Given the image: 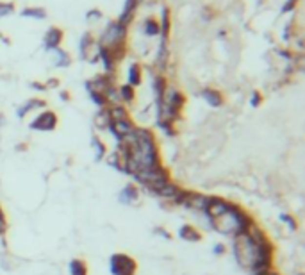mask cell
I'll return each instance as SVG.
<instances>
[{
	"instance_id": "25",
	"label": "cell",
	"mask_w": 305,
	"mask_h": 275,
	"mask_svg": "<svg viewBox=\"0 0 305 275\" xmlns=\"http://www.w3.org/2000/svg\"><path fill=\"white\" fill-rule=\"evenodd\" d=\"M88 93H89V99H91V102H93L95 106H99L100 109L107 106V99H105V95L97 93V91H88Z\"/></svg>"
},
{
	"instance_id": "6",
	"label": "cell",
	"mask_w": 305,
	"mask_h": 275,
	"mask_svg": "<svg viewBox=\"0 0 305 275\" xmlns=\"http://www.w3.org/2000/svg\"><path fill=\"white\" fill-rule=\"evenodd\" d=\"M136 129L134 122H132V118L130 116H127V118H118V120H111V124H109V132L116 138V140H123L125 136H129L132 130Z\"/></svg>"
},
{
	"instance_id": "22",
	"label": "cell",
	"mask_w": 305,
	"mask_h": 275,
	"mask_svg": "<svg viewBox=\"0 0 305 275\" xmlns=\"http://www.w3.org/2000/svg\"><path fill=\"white\" fill-rule=\"evenodd\" d=\"M21 16L25 18H36V20H45L47 18V11L43 7H25L21 11Z\"/></svg>"
},
{
	"instance_id": "9",
	"label": "cell",
	"mask_w": 305,
	"mask_h": 275,
	"mask_svg": "<svg viewBox=\"0 0 305 275\" xmlns=\"http://www.w3.org/2000/svg\"><path fill=\"white\" fill-rule=\"evenodd\" d=\"M118 200L122 204H125V206L136 204L140 200V188L136 186V184H132V182L125 184V186L122 188V191L118 193Z\"/></svg>"
},
{
	"instance_id": "34",
	"label": "cell",
	"mask_w": 305,
	"mask_h": 275,
	"mask_svg": "<svg viewBox=\"0 0 305 275\" xmlns=\"http://www.w3.org/2000/svg\"><path fill=\"white\" fill-rule=\"evenodd\" d=\"M31 88L40 89V91H45V89H47V86H45V84H41V83H31Z\"/></svg>"
},
{
	"instance_id": "14",
	"label": "cell",
	"mask_w": 305,
	"mask_h": 275,
	"mask_svg": "<svg viewBox=\"0 0 305 275\" xmlns=\"http://www.w3.org/2000/svg\"><path fill=\"white\" fill-rule=\"evenodd\" d=\"M143 83V70H141L140 63H132L127 70V84L136 88V86H140Z\"/></svg>"
},
{
	"instance_id": "16",
	"label": "cell",
	"mask_w": 305,
	"mask_h": 275,
	"mask_svg": "<svg viewBox=\"0 0 305 275\" xmlns=\"http://www.w3.org/2000/svg\"><path fill=\"white\" fill-rule=\"evenodd\" d=\"M68 272H70V275H89L88 263L84 259H81V257H73L68 263Z\"/></svg>"
},
{
	"instance_id": "30",
	"label": "cell",
	"mask_w": 305,
	"mask_h": 275,
	"mask_svg": "<svg viewBox=\"0 0 305 275\" xmlns=\"http://www.w3.org/2000/svg\"><path fill=\"white\" fill-rule=\"evenodd\" d=\"M225 252H227V247H225V245H223V243H216V245H214V247H212V254L216 255V257L223 255V254H225Z\"/></svg>"
},
{
	"instance_id": "33",
	"label": "cell",
	"mask_w": 305,
	"mask_h": 275,
	"mask_svg": "<svg viewBox=\"0 0 305 275\" xmlns=\"http://www.w3.org/2000/svg\"><path fill=\"white\" fill-rule=\"evenodd\" d=\"M45 86H47V89H48V88H57V86H59V79H57V77L48 79V83L45 84Z\"/></svg>"
},
{
	"instance_id": "7",
	"label": "cell",
	"mask_w": 305,
	"mask_h": 275,
	"mask_svg": "<svg viewBox=\"0 0 305 275\" xmlns=\"http://www.w3.org/2000/svg\"><path fill=\"white\" fill-rule=\"evenodd\" d=\"M99 47L95 43V38L91 32H84L81 42H79V54H81V59L88 63H97L99 61V56H93V48Z\"/></svg>"
},
{
	"instance_id": "24",
	"label": "cell",
	"mask_w": 305,
	"mask_h": 275,
	"mask_svg": "<svg viewBox=\"0 0 305 275\" xmlns=\"http://www.w3.org/2000/svg\"><path fill=\"white\" fill-rule=\"evenodd\" d=\"M9 231V222H7V214H5L2 204H0V238H4Z\"/></svg>"
},
{
	"instance_id": "18",
	"label": "cell",
	"mask_w": 305,
	"mask_h": 275,
	"mask_svg": "<svg viewBox=\"0 0 305 275\" xmlns=\"http://www.w3.org/2000/svg\"><path fill=\"white\" fill-rule=\"evenodd\" d=\"M91 147H93L95 161H97V163H100L103 157L107 156V145H105V143H103V141L100 140L97 134H93V138H91Z\"/></svg>"
},
{
	"instance_id": "28",
	"label": "cell",
	"mask_w": 305,
	"mask_h": 275,
	"mask_svg": "<svg viewBox=\"0 0 305 275\" xmlns=\"http://www.w3.org/2000/svg\"><path fill=\"white\" fill-rule=\"evenodd\" d=\"M154 234H157L159 238H164V239H173V236H171V233L168 231V229H164V227H155L154 229Z\"/></svg>"
},
{
	"instance_id": "32",
	"label": "cell",
	"mask_w": 305,
	"mask_h": 275,
	"mask_svg": "<svg viewBox=\"0 0 305 275\" xmlns=\"http://www.w3.org/2000/svg\"><path fill=\"white\" fill-rule=\"evenodd\" d=\"M86 18H88V20H99V18H102V13H100L99 9H93L86 15Z\"/></svg>"
},
{
	"instance_id": "15",
	"label": "cell",
	"mask_w": 305,
	"mask_h": 275,
	"mask_svg": "<svg viewBox=\"0 0 305 275\" xmlns=\"http://www.w3.org/2000/svg\"><path fill=\"white\" fill-rule=\"evenodd\" d=\"M109 124H111V114H109V107H102L95 113L93 116V125L99 130H107Z\"/></svg>"
},
{
	"instance_id": "20",
	"label": "cell",
	"mask_w": 305,
	"mask_h": 275,
	"mask_svg": "<svg viewBox=\"0 0 305 275\" xmlns=\"http://www.w3.org/2000/svg\"><path fill=\"white\" fill-rule=\"evenodd\" d=\"M118 95H120V100L125 102V104H132L136 100V88L129 86V84H122L118 88Z\"/></svg>"
},
{
	"instance_id": "4",
	"label": "cell",
	"mask_w": 305,
	"mask_h": 275,
	"mask_svg": "<svg viewBox=\"0 0 305 275\" xmlns=\"http://www.w3.org/2000/svg\"><path fill=\"white\" fill-rule=\"evenodd\" d=\"M109 270L113 275H136L138 274V261L125 252H116L109 259Z\"/></svg>"
},
{
	"instance_id": "10",
	"label": "cell",
	"mask_w": 305,
	"mask_h": 275,
	"mask_svg": "<svg viewBox=\"0 0 305 275\" xmlns=\"http://www.w3.org/2000/svg\"><path fill=\"white\" fill-rule=\"evenodd\" d=\"M179 238L189 241V243H200L203 239V234L193 223H182L181 229H179Z\"/></svg>"
},
{
	"instance_id": "8",
	"label": "cell",
	"mask_w": 305,
	"mask_h": 275,
	"mask_svg": "<svg viewBox=\"0 0 305 275\" xmlns=\"http://www.w3.org/2000/svg\"><path fill=\"white\" fill-rule=\"evenodd\" d=\"M62 38H64V31H62V29H59V27H50L47 31V34H45V38H43V47H45V50L52 52V50L59 48Z\"/></svg>"
},
{
	"instance_id": "5",
	"label": "cell",
	"mask_w": 305,
	"mask_h": 275,
	"mask_svg": "<svg viewBox=\"0 0 305 275\" xmlns=\"http://www.w3.org/2000/svg\"><path fill=\"white\" fill-rule=\"evenodd\" d=\"M57 125H59V118H57L56 111L47 109L41 111L36 118L32 120L31 124H29V129L38 130V132H52V130L57 129Z\"/></svg>"
},
{
	"instance_id": "31",
	"label": "cell",
	"mask_w": 305,
	"mask_h": 275,
	"mask_svg": "<svg viewBox=\"0 0 305 275\" xmlns=\"http://www.w3.org/2000/svg\"><path fill=\"white\" fill-rule=\"evenodd\" d=\"M296 2H298V0H287L284 4V7H282V13H289L291 9H295Z\"/></svg>"
},
{
	"instance_id": "21",
	"label": "cell",
	"mask_w": 305,
	"mask_h": 275,
	"mask_svg": "<svg viewBox=\"0 0 305 275\" xmlns=\"http://www.w3.org/2000/svg\"><path fill=\"white\" fill-rule=\"evenodd\" d=\"M161 36H163V40H168V34H170V9L168 7H163V11H161Z\"/></svg>"
},
{
	"instance_id": "13",
	"label": "cell",
	"mask_w": 305,
	"mask_h": 275,
	"mask_svg": "<svg viewBox=\"0 0 305 275\" xmlns=\"http://www.w3.org/2000/svg\"><path fill=\"white\" fill-rule=\"evenodd\" d=\"M181 191H182V188L179 186V184H175V182H168V184H164V186L161 188L159 191L155 193L157 197H161V198H166V200H175L179 195H181Z\"/></svg>"
},
{
	"instance_id": "1",
	"label": "cell",
	"mask_w": 305,
	"mask_h": 275,
	"mask_svg": "<svg viewBox=\"0 0 305 275\" xmlns=\"http://www.w3.org/2000/svg\"><path fill=\"white\" fill-rule=\"evenodd\" d=\"M232 252L243 270L254 272L259 268L269 270L273 265L275 245L268 239L266 233H263V229H259L254 223L246 233L232 238Z\"/></svg>"
},
{
	"instance_id": "2",
	"label": "cell",
	"mask_w": 305,
	"mask_h": 275,
	"mask_svg": "<svg viewBox=\"0 0 305 275\" xmlns=\"http://www.w3.org/2000/svg\"><path fill=\"white\" fill-rule=\"evenodd\" d=\"M203 213L209 218L211 227L218 234L228 238H236L254 225L252 216L244 209L222 197H207Z\"/></svg>"
},
{
	"instance_id": "3",
	"label": "cell",
	"mask_w": 305,
	"mask_h": 275,
	"mask_svg": "<svg viewBox=\"0 0 305 275\" xmlns=\"http://www.w3.org/2000/svg\"><path fill=\"white\" fill-rule=\"evenodd\" d=\"M125 38H127V27L120 25L118 21H109L97 45L105 48L114 61L120 63L125 57Z\"/></svg>"
},
{
	"instance_id": "11",
	"label": "cell",
	"mask_w": 305,
	"mask_h": 275,
	"mask_svg": "<svg viewBox=\"0 0 305 275\" xmlns=\"http://www.w3.org/2000/svg\"><path fill=\"white\" fill-rule=\"evenodd\" d=\"M40 107H47V100L43 99H29L25 104H21L18 109H16V116L18 118H25L27 114L34 109H40Z\"/></svg>"
},
{
	"instance_id": "23",
	"label": "cell",
	"mask_w": 305,
	"mask_h": 275,
	"mask_svg": "<svg viewBox=\"0 0 305 275\" xmlns=\"http://www.w3.org/2000/svg\"><path fill=\"white\" fill-rule=\"evenodd\" d=\"M143 31H145V34L146 36H159V32H161V29H159V23H157V20L155 18H146L145 20V27H143Z\"/></svg>"
},
{
	"instance_id": "26",
	"label": "cell",
	"mask_w": 305,
	"mask_h": 275,
	"mask_svg": "<svg viewBox=\"0 0 305 275\" xmlns=\"http://www.w3.org/2000/svg\"><path fill=\"white\" fill-rule=\"evenodd\" d=\"M279 218L282 220V222H284L285 225L291 229V231H296V229H298V223H296L295 216H291V214H287V213H280Z\"/></svg>"
},
{
	"instance_id": "35",
	"label": "cell",
	"mask_w": 305,
	"mask_h": 275,
	"mask_svg": "<svg viewBox=\"0 0 305 275\" xmlns=\"http://www.w3.org/2000/svg\"><path fill=\"white\" fill-rule=\"evenodd\" d=\"M271 270V268H269ZM268 268H259V270H254L252 272V275H268Z\"/></svg>"
},
{
	"instance_id": "12",
	"label": "cell",
	"mask_w": 305,
	"mask_h": 275,
	"mask_svg": "<svg viewBox=\"0 0 305 275\" xmlns=\"http://www.w3.org/2000/svg\"><path fill=\"white\" fill-rule=\"evenodd\" d=\"M202 99L205 100V102L211 106V107H222V106L225 104L223 93H222V91H218V89H214V88L202 89Z\"/></svg>"
},
{
	"instance_id": "38",
	"label": "cell",
	"mask_w": 305,
	"mask_h": 275,
	"mask_svg": "<svg viewBox=\"0 0 305 275\" xmlns=\"http://www.w3.org/2000/svg\"><path fill=\"white\" fill-rule=\"evenodd\" d=\"M298 275H304V274H298Z\"/></svg>"
},
{
	"instance_id": "37",
	"label": "cell",
	"mask_w": 305,
	"mask_h": 275,
	"mask_svg": "<svg viewBox=\"0 0 305 275\" xmlns=\"http://www.w3.org/2000/svg\"><path fill=\"white\" fill-rule=\"evenodd\" d=\"M268 275H282V274H279L277 270H273V268H271V270L268 272Z\"/></svg>"
},
{
	"instance_id": "19",
	"label": "cell",
	"mask_w": 305,
	"mask_h": 275,
	"mask_svg": "<svg viewBox=\"0 0 305 275\" xmlns=\"http://www.w3.org/2000/svg\"><path fill=\"white\" fill-rule=\"evenodd\" d=\"M54 54V64L57 68H68L72 64V56L66 52V50H62V48H56V50H52Z\"/></svg>"
},
{
	"instance_id": "27",
	"label": "cell",
	"mask_w": 305,
	"mask_h": 275,
	"mask_svg": "<svg viewBox=\"0 0 305 275\" xmlns=\"http://www.w3.org/2000/svg\"><path fill=\"white\" fill-rule=\"evenodd\" d=\"M15 13V4L13 2H0V16H9Z\"/></svg>"
},
{
	"instance_id": "17",
	"label": "cell",
	"mask_w": 305,
	"mask_h": 275,
	"mask_svg": "<svg viewBox=\"0 0 305 275\" xmlns=\"http://www.w3.org/2000/svg\"><path fill=\"white\" fill-rule=\"evenodd\" d=\"M166 79L164 75H155L154 81H152V89H154L155 93V100H157V104H161L163 102V97H164L166 93Z\"/></svg>"
},
{
	"instance_id": "29",
	"label": "cell",
	"mask_w": 305,
	"mask_h": 275,
	"mask_svg": "<svg viewBox=\"0 0 305 275\" xmlns=\"http://www.w3.org/2000/svg\"><path fill=\"white\" fill-rule=\"evenodd\" d=\"M263 95L259 93V91H254V93H252V97H250V106H252V107H259V106L263 104Z\"/></svg>"
},
{
	"instance_id": "36",
	"label": "cell",
	"mask_w": 305,
	"mask_h": 275,
	"mask_svg": "<svg viewBox=\"0 0 305 275\" xmlns=\"http://www.w3.org/2000/svg\"><path fill=\"white\" fill-rule=\"evenodd\" d=\"M59 97H61V100H70V93H68V91H61V93H59Z\"/></svg>"
}]
</instances>
